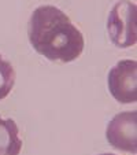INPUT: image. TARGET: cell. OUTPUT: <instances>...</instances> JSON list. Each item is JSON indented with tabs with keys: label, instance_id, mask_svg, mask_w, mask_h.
I'll return each instance as SVG.
<instances>
[{
	"label": "cell",
	"instance_id": "6da1fadb",
	"mask_svg": "<svg viewBox=\"0 0 137 155\" xmlns=\"http://www.w3.org/2000/svg\"><path fill=\"white\" fill-rule=\"evenodd\" d=\"M32 47L48 61L63 63L80 58L85 40L69 15L55 6H40L32 12L28 25Z\"/></svg>",
	"mask_w": 137,
	"mask_h": 155
},
{
	"label": "cell",
	"instance_id": "8992f818",
	"mask_svg": "<svg viewBox=\"0 0 137 155\" xmlns=\"http://www.w3.org/2000/svg\"><path fill=\"white\" fill-rule=\"evenodd\" d=\"M15 84V70L8 61L0 55V100L6 99Z\"/></svg>",
	"mask_w": 137,
	"mask_h": 155
},
{
	"label": "cell",
	"instance_id": "52a82bcc",
	"mask_svg": "<svg viewBox=\"0 0 137 155\" xmlns=\"http://www.w3.org/2000/svg\"><path fill=\"white\" fill-rule=\"evenodd\" d=\"M102 155H114V154H102Z\"/></svg>",
	"mask_w": 137,
	"mask_h": 155
},
{
	"label": "cell",
	"instance_id": "7a4b0ae2",
	"mask_svg": "<svg viewBox=\"0 0 137 155\" xmlns=\"http://www.w3.org/2000/svg\"><path fill=\"white\" fill-rule=\"evenodd\" d=\"M137 7L130 0H119L108 14L107 30L111 43L118 48H130L137 41Z\"/></svg>",
	"mask_w": 137,
	"mask_h": 155
},
{
	"label": "cell",
	"instance_id": "5b68a950",
	"mask_svg": "<svg viewBox=\"0 0 137 155\" xmlns=\"http://www.w3.org/2000/svg\"><path fill=\"white\" fill-rule=\"evenodd\" d=\"M22 140L19 137V128L11 118L0 117V155H19Z\"/></svg>",
	"mask_w": 137,
	"mask_h": 155
},
{
	"label": "cell",
	"instance_id": "277c9868",
	"mask_svg": "<svg viewBox=\"0 0 137 155\" xmlns=\"http://www.w3.org/2000/svg\"><path fill=\"white\" fill-rule=\"evenodd\" d=\"M107 140L114 148L119 151L137 152V113L123 111L117 114L106 130Z\"/></svg>",
	"mask_w": 137,
	"mask_h": 155
},
{
	"label": "cell",
	"instance_id": "3957f363",
	"mask_svg": "<svg viewBox=\"0 0 137 155\" xmlns=\"http://www.w3.org/2000/svg\"><path fill=\"white\" fill-rule=\"evenodd\" d=\"M108 89L117 102L129 104L137 102V62L119 61L108 73Z\"/></svg>",
	"mask_w": 137,
	"mask_h": 155
}]
</instances>
